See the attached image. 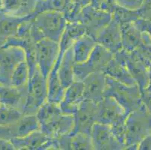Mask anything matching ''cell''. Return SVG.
I'll use <instances>...</instances> for the list:
<instances>
[{
    "instance_id": "1",
    "label": "cell",
    "mask_w": 151,
    "mask_h": 150,
    "mask_svg": "<svg viewBox=\"0 0 151 150\" xmlns=\"http://www.w3.org/2000/svg\"><path fill=\"white\" fill-rule=\"evenodd\" d=\"M97 105V122L109 126L116 138L124 144V124L128 113L114 98L110 96H105Z\"/></svg>"
},
{
    "instance_id": "2",
    "label": "cell",
    "mask_w": 151,
    "mask_h": 150,
    "mask_svg": "<svg viewBox=\"0 0 151 150\" xmlns=\"http://www.w3.org/2000/svg\"><path fill=\"white\" fill-rule=\"evenodd\" d=\"M67 23L64 14L59 11H46L32 17V23L42 38L58 43Z\"/></svg>"
},
{
    "instance_id": "3",
    "label": "cell",
    "mask_w": 151,
    "mask_h": 150,
    "mask_svg": "<svg viewBox=\"0 0 151 150\" xmlns=\"http://www.w3.org/2000/svg\"><path fill=\"white\" fill-rule=\"evenodd\" d=\"M105 96L114 98L129 113L140 107L139 89L137 85H126L107 76Z\"/></svg>"
},
{
    "instance_id": "4",
    "label": "cell",
    "mask_w": 151,
    "mask_h": 150,
    "mask_svg": "<svg viewBox=\"0 0 151 150\" xmlns=\"http://www.w3.org/2000/svg\"><path fill=\"white\" fill-rule=\"evenodd\" d=\"M47 79L38 68L29 77L27 84V98L23 108V115H35L39 107L47 101Z\"/></svg>"
},
{
    "instance_id": "5",
    "label": "cell",
    "mask_w": 151,
    "mask_h": 150,
    "mask_svg": "<svg viewBox=\"0 0 151 150\" xmlns=\"http://www.w3.org/2000/svg\"><path fill=\"white\" fill-rule=\"evenodd\" d=\"M114 57V54L108 49L97 44L90 56L84 62L75 64L74 68L75 81H83L89 74L97 71H103Z\"/></svg>"
},
{
    "instance_id": "6",
    "label": "cell",
    "mask_w": 151,
    "mask_h": 150,
    "mask_svg": "<svg viewBox=\"0 0 151 150\" xmlns=\"http://www.w3.org/2000/svg\"><path fill=\"white\" fill-rule=\"evenodd\" d=\"M148 130L147 116L140 108L128 114L124 124V143L126 149L138 146L145 137Z\"/></svg>"
},
{
    "instance_id": "7",
    "label": "cell",
    "mask_w": 151,
    "mask_h": 150,
    "mask_svg": "<svg viewBox=\"0 0 151 150\" xmlns=\"http://www.w3.org/2000/svg\"><path fill=\"white\" fill-rule=\"evenodd\" d=\"M59 53L58 42L43 38L35 44L37 68L46 79L58 59Z\"/></svg>"
},
{
    "instance_id": "8",
    "label": "cell",
    "mask_w": 151,
    "mask_h": 150,
    "mask_svg": "<svg viewBox=\"0 0 151 150\" xmlns=\"http://www.w3.org/2000/svg\"><path fill=\"white\" fill-rule=\"evenodd\" d=\"M112 19V14L105 11L93 8L90 5L82 8L78 23H81L86 29V33L96 37Z\"/></svg>"
},
{
    "instance_id": "9",
    "label": "cell",
    "mask_w": 151,
    "mask_h": 150,
    "mask_svg": "<svg viewBox=\"0 0 151 150\" xmlns=\"http://www.w3.org/2000/svg\"><path fill=\"white\" fill-rule=\"evenodd\" d=\"M24 60L26 55L22 48L15 46L0 47V84L10 85L14 70Z\"/></svg>"
},
{
    "instance_id": "10",
    "label": "cell",
    "mask_w": 151,
    "mask_h": 150,
    "mask_svg": "<svg viewBox=\"0 0 151 150\" xmlns=\"http://www.w3.org/2000/svg\"><path fill=\"white\" fill-rule=\"evenodd\" d=\"M93 150L126 149L123 143L118 140L109 126L96 122L90 132Z\"/></svg>"
},
{
    "instance_id": "11",
    "label": "cell",
    "mask_w": 151,
    "mask_h": 150,
    "mask_svg": "<svg viewBox=\"0 0 151 150\" xmlns=\"http://www.w3.org/2000/svg\"><path fill=\"white\" fill-rule=\"evenodd\" d=\"M40 131L45 135L57 138L62 135L71 134L74 131V116L57 113L44 122H40Z\"/></svg>"
},
{
    "instance_id": "12",
    "label": "cell",
    "mask_w": 151,
    "mask_h": 150,
    "mask_svg": "<svg viewBox=\"0 0 151 150\" xmlns=\"http://www.w3.org/2000/svg\"><path fill=\"white\" fill-rule=\"evenodd\" d=\"M38 130H40V125L36 115H23L10 126H0V139L11 140L25 137Z\"/></svg>"
},
{
    "instance_id": "13",
    "label": "cell",
    "mask_w": 151,
    "mask_h": 150,
    "mask_svg": "<svg viewBox=\"0 0 151 150\" xmlns=\"http://www.w3.org/2000/svg\"><path fill=\"white\" fill-rule=\"evenodd\" d=\"M75 127L73 132L90 134L92 128L98 121V105L93 101L83 100L74 114Z\"/></svg>"
},
{
    "instance_id": "14",
    "label": "cell",
    "mask_w": 151,
    "mask_h": 150,
    "mask_svg": "<svg viewBox=\"0 0 151 150\" xmlns=\"http://www.w3.org/2000/svg\"><path fill=\"white\" fill-rule=\"evenodd\" d=\"M107 75L103 71L89 74L82 82L84 100L98 104L105 96Z\"/></svg>"
},
{
    "instance_id": "15",
    "label": "cell",
    "mask_w": 151,
    "mask_h": 150,
    "mask_svg": "<svg viewBox=\"0 0 151 150\" xmlns=\"http://www.w3.org/2000/svg\"><path fill=\"white\" fill-rule=\"evenodd\" d=\"M96 41L113 54L121 50V27L113 17L110 23L99 32Z\"/></svg>"
},
{
    "instance_id": "16",
    "label": "cell",
    "mask_w": 151,
    "mask_h": 150,
    "mask_svg": "<svg viewBox=\"0 0 151 150\" xmlns=\"http://www.w3.org/2000/svg\"><path fill=\"white\" fill-rule=\"evenodd\" d=\"M83 100V82L74 81L68 87L65 88L63 98L59 105L63 113L74 116L78 106Z\"/></svg>"
},
{
    "instance_id": "17",
    "label": "cell",
    "mask_w": 151,
    "mask_h": 150,
    "mask_svg": "<svg viewBox=\"0 0 151 150\" xmlns=\"http://www.w3.org/2000/svg\"><path fill=\"white\" fill-rule=\"evenodd\" d=\"M27 98V86L14 87L11 85L0 84L1 104L13 107L23 113Z\"/></svg>"
},
{
    "instance_id": "18",
    "label": "cell",
    "mask_w": 151,
    "mask_h": 150,
    "mask_svg": "<svg viewBox=\"0 0 151 150\" xmlns=\"http://www.w3.org/2000/svg\"><path fill=\"white\" fill-rule=\"evenodd\" d=\"M38 0H0V10L6 14L26 18L33 17Z\"/></svg>"
},
{
    "instance_id": "19",
    "label": "cell",
    "mask_w": 151,
    "mask_h": 150,
    "mask_svg": "<svg viewBox=\"0 0 151 150\" xmlns=\"http://www.w3.org/2000/svg\"><path fill=\"white\" fill-rule=\"evenodd\" d=\"M104 72L107 76L126 85H137L126 68L120 50L115 54L106 66Z\"/></svg>"
},
{
    "instance_id": "20",
    "label": "cell",
    "mask_w": 151,
    "mask_h": 150,
    "mask_svg": "<svg viewBox=\"0 0 151 150\" xmlns=\"http://www.w3.org/2000/svg\"><path fill=\"white\" fill-rule=\"evenodd\" d=\"M85 33H86V29L81 23H68V22L67 23L65 30L63 32L60 41H59L60 53H59L58 59L56 62L57 64L59 65L60 59L67 50L71 48L73 45L74 42Z\"/></svg>"
},
{
    "instance_id": "21",
    "label": "cell",
    "mask_w": 151,
    "mask_h": 150,
    "mask_svg": "<svg viewBox=\"0 0 151 150\" xmlns=\"http://www.w3.org/2000/svg\"><path fill=\"white\" fill-rule=\"evenodd\" d=\"M49 138L43 132L38 130L25 137L12 139L10 141L15 150H42Z\"/></svg>"
},
{
    "instance_id": "22",
    "label": "cell",
    "mask_w": 151,
    "mask_h": 150,
    "mask_svg": "<svg viewBox=\"0 0 151 150\" xmlns=\"http://www.w3.org/2000/svg\"><path fill=\"white\" fill-rule=\"evenodd\" d=\"M96 44V39L86 33L78 38L71 47L75 64L84 62L90 56Z\"/></svg>"
},
{
    "instance_id": "23",
    "label": "cell",
    "mask_w": 151,
    "mask_h": 150,
    "mask_svg": "<svg viewBox=\"0 0 151 150\" xmlns=\"http://www.w3.org/2000/svg\"><path fill=\"white\" fill-rule=\"evenodd\" d=\"M56 64V63H55ZM57 68L58 76L62 84L65 88L68 87L75 81L74 78V68L75 62L74 60L71 47L67 50L63 55Z\"/></svg>"
},
{
    "instance_id": "24",
    "label": "cell",
    "mask_w": 151,
    "mask_h": 150,
    "mask_svg": "<svg viewBox=\"0 0 151 150\" xmlns=\"http://www.w3.org/2000/svg\"><path fill=\"white\" fill-rule=\"evenodd\" d=\"M121 27L122 50L126 52L134 51L141 41V32L134 23H126Z\"/></svg>"
},
{
    "instance_id": "25",
    "label": "cell",
    "mask_w": 151,
    "mask_h": 150,
    "mask_svg": "<svg viewBox=\"0 0 151 150\" xmlns=\"http://www.w3.org/2000/svg\"><path fill=\"white\" fill-rule=\"evenodd\" d=\"M27 18L6 14L0 11V44L3 45L7 39L17 35L19 27Z\"/></svg>"
},
{
    "instance_id": "26",
    "label": "cell",
    "mask_w": 151,
    "mask_h": 150,
    "mask_svg": "<svg viewBox=\"0 0 151 150\" xmlns=\"http://www.w3.org/2000/svg\"><path fill=\"white\" fill-rule=\"evenodd\" d=\"M58 65L55 64L53 69L47 78V98L50 102L59 104L63 98L65 88L63 86L58 76L57 72Z\"/></svg>"
},
{
    "instance_id": "27",
    "label": "cell",
    "mask_w": 151,
    "mask_h": 150,
    "mask_svg": "<svg viewBox=\"0 0 151 150\" xmlns=\"http://www.w3.org/2000/svg\"><path fill=\"white\" fill-rule=\"evenodd\" d=\"M29 69L26 60L19 63L12 73L10 85L14 87H23L27 86L29 80Z\"/></svg>"
},
{
    "instance_id": "28",
    "label": "cell",
    "mask_w": 151,
    "mask_h": 150,
    "mask_svg": "<svg viewBox=\"0 0 151 150\" xmlns=\"http://www.w3.org/2000/svg\"><path fill=\"white\" fill-rule=\"evenodd\" d=\"M71 150H93L90 134L83 132L71 133Z\"/></svg>"
},
{
    "instance_id": "29",
    "label": "cell",
    "mask_w": 151,
    "mask_h": 150,
    "mask_svg": "<svg viewBox=\"0 0 151 150\" xmlns=\"http://www.w3.org/2000/svg\"><path fill=\"white\" fill-rule=\"evenodd\" d=\"M138 16L140 15L138 10H129L118 5L115 7L114 10L112 13L113 18H114L120 26L126 23L135 22L138 20Z\"/></svg>"
},
{
    "instance_id": "30",
    "label": "cell",
    "mask_w": 151,
    "mask_h": 150,
    "mask_svg": "<svg viewBox=\"0 0 151 150\" xmlns=\"http://www.w3.org/2000/svg\"><path fill=\"white\" fill-rule=\"evenodd\" d=\"M23 113L13 107L0 105V126H10L17 122L23 116Z\"/></svg>"
},
{
    "instance_id": "31",
    "label": "cell",
    "mask_w": 151,
    "mask_h": 150,
    "mask_svg": "<svg viewBox=\"0 0 151 150\" xmlns=\"http://www.w3.org/2000/svg\"><path fill=\"white\" fill-rule=\"evenodd\" d=\"M116 5L122 8L137 11L141 7L143 0H115Z\"/></svg>"
},
{
    "instance_id": "32",
    "label": "cell",
    "mask_w": 151,
    "mask_h": 150,
    "mask_svg": "<svg viewBox=\"0 0 151 150\" xmlns=\"http://www.w3.org/2000/svg\"><path fill=\"white\" fill-rule=\"evenodd\" d=\"M59 150H71V134L62 135L57 137Z\"/></svg>"
},
{
    "instance_id": "33",
    "label": "cell",
    "mask_w": 151,
    "mask_h": 150,
    "mask_svg": "<svg viewBox=\"0 0 151 150\" xmlns=\"http://www.w3.org/2000/svg\"><path fill=\"white\" fill-rule=\"evenodd\" d=\"M0 150H15L10 140L0 139Z\"/></svg>"
},
{
    "instance_id": "34",
    "label": "cell",
    "mask_w": 151,
    "mask_h": 150,
    "mask_svg": "<svg viewBox=\"0 0 151 150\" xmlns=\"http://www.w3.org/2000/svg\"><path fill=\"white\" fill-rule=\"evenodd\" d=\"M71 1L75 2V4L78 5L81 8H83V7L86 6V5H90L91 0H71Z\"/></svg>"
},
{
    "instance_id": "35",
    "label": "cell",
    "mask_w": 151,
    "mask_h": 150,
    "mask_svg": "<svg viewBox=\"0 0 151 150\" xmlns=\"http://www.w3.org/2000/svg\"><path fill=\"white\" fill-rule=\"evenodd\" d=\"M2 44H0V47H2Z\"/></svg>"
},
{
    "instance_id": "36",
    "label": "cell",
    "mask_w": 151,
    "mask_h": 150,
    "mask_svg": "<svg viewBox=\"0 0 151 150\" xmlns=\"http://www.w3.org/2000/svg\"><path fill=\"white\" fill-rule=\"evenodd\" d=\"M0 105H1V102H0Z\"/></svg>"
},
{
    "instance_id": "37",
    "label": "cell",
    "mask_w": 151,
    "mask_h": 150,
    "mask_svg": "<svg viewBox=\"0 0 151 150\" xmlns=\"http://www.w3.org/2000/svg\"><path fill=\"white\" fill-rule=\"evenodd\" d=\"M0 11H1V10H0Z\"/></svg>"
}]
</instances>
